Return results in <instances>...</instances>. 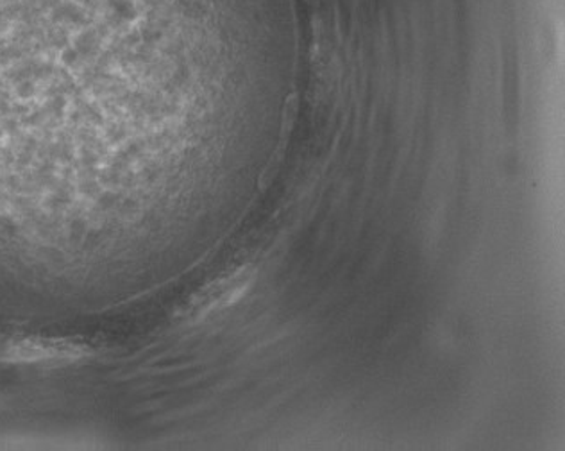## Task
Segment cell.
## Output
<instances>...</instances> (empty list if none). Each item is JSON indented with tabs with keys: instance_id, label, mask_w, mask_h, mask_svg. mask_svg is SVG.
<instances>
[{
	"instance_id": "7a4b0ae2",
	"label": "cell",
	"mask_w": 565,
	"mask_h": 451,
	"mask_svg": "<svg viewBox=\"0 0 565 451\" xmlns=\"http://www.w3.org/2000/svg\"><path fill=\"white\" fill-rule=\"evenodd\" d=\"M86 344L43 338H4L0 340V363H74L90 355Z\"/></svg>"
},
{
	"instance_id": "6da1fadb",
	"label": "cell",
	"mask_w": 565,
	"mask_h": 451,
	"mask_svg": "<svg viewBox=\"0 0 565 451\" xmlns=\"http://www.w3.org/2000/svg\"><path fill=\"white\" fill-rule=\"evenodd\" d=\"M255 280V271L249 265L236 269L232 273L222 274L217 280L207 283L206 287L195 292L178 312L180 319L186 323L203 321L213 312L222 311L241 300L245 292L249 291L250 283Z\"/></svg>"
}]
</instances>
